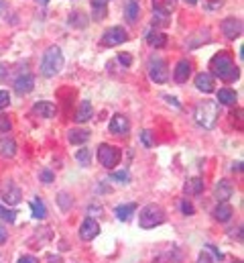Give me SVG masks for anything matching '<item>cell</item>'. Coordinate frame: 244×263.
<instances>
[{
  "label": "cell",
  "instance_id": "obj_1",
  "mask_svg": "<svg viewBox=\"0 0 244 263\" xmlns=\"http://www.w3.org/2000/svg\"><path fill=\"white\" fill-rule=\"evenodd\" d=\"M210 73L224 82H236L240 78V69L236 67L228 51H220L210 60Z\"/></svg>",
  "mask_w": 244,
  "mask_h": 263
},
{
  "label": "cell",
  "instance_id": "obj_2",
  "mask_svg": "<svg viewBox=\"0 0 244 263\" xmlns=\"http://www.w3.org/2000/svg\"><path fill=\"white\" fill-rule=\"evenodd\" d=\"M220 117V104L216 100H201L193 108V121L201 129H214Z\"/></svg>",
  "mask_w": 244,
  "mask_h": 263
},
{
  "label": "cell",
  "instance_id": "obj_3",
  "mask_svg": "<svg viewBox=\"0 0 244 263\" xmlns=\"http://www.w3.org/2000/svg\"><path fill=\"white\" fill-rule=\"evenodd\" d=\"M63 51H61L57 45H51L45 53H43V60H41V73L45 78H53L57 76L61 69H63Z\"/></svg>",
  "mask_w": 244,
  "mask_h": 263
},
{
  "label": "cell",
  "instance_id": "obj_4",
  "mask_svg": "<svg viewBox=\"0 0 244 263\" xmlns=\"http://www.w3.org/2000/svg\"><path fill=\"white\" fill-rule=\"evenodd\" d=\"M165 210L159 204H147L140 212H138V224L140 229H155L159 224L165 222Z\"/></svg>",
  "mask_w": 244,
  "mask_h": 263
},
{
  "label": "cell",
  "instance_id": "obj_5",
  "mask_svg": "<svg viewBox=\"0 0 244 263\" xmlns=\"http://www.w3.org/2000/svg\"><path fill=\"white\" fill-rule=\"evenodd\" d=\"M149 78L155 84H167L169 82V67H167V62L163 58L155 55L149 60Z\"/></svg>",
  "mask_w": 244,
  "mask_h": 263
},
{
  "label": "cell",
  "instance_id": "obj_6",
  "mask_svg": "<svg viewBox=\"0 0 244 263\" xmlns=\"http://www.w3.org/2000/svg\"><path fill=\"white\" fill-rule=\"evenodd\" d=\"M122 157V151L114 145H108V143H102L98 147V161L106 167V170H112L114 165H118Z\"/></svg>",
  "mask_w": 244,
  "mask_h": 263
},
{
  "label": "cell",
  "instance_id": "obj_7",
  "mask_svg": "<svg viewBox=\"0 0 244 263\" xmlns=\"http://www.w3.org/2000/svg\"><path fill=\"white\" fill-rule=\"evenodd\" d=\"M0 198H2V202H6V204H10V206H14V204H18L21 202V188L12 182V180H6V182H2L0 184Z\"/></svg>",
  "mask_w": 244,
  "mask_h": 263
},
{
  "label": "cell",
  "instance_id": "obj_8",
  "mask_svg": "<svg viewBox=\"0 0 244 263\" xmlns=\"http://www.w3.org/2000/svg\"><path fill=\"white\" fill-rule=\"evenodd\" d=\"M128 41V33L122 29V27H110L104 31V37H102V45L106 47H116Z\"/></svg>",
  "mask_w": 244,
  "mask_h": 263
},
{
  "label": "cell",
  "instance_id": "obj_9",
  "mask_svg": "<svg viewBox=\"0 0 244 263\" xmlns=\"http://www.w3.org/2000/svg\"><path fill=\"white\" fill-rule=\"evenodd\" d=\"M222 33L228 37V39H238L242 35V21L238 16H228L222 21Z\"/></svg>",
  "mask_w": 244,
  "mask_h": 263
},
{
  "label": "cell",
  "instance_id": "obj_10",
  "mask_svg": "<svg viewBox=\"0 0 244 263\" xmlns=\"http://www.w3.org/2000/svg\"><path fill=\"white\" fill-rule=\"evenodd\" d=\"M98 235H100V224H98V220L88 216V218L82 222V227H79V239H82V241H92V239H96Z\"/></svg>",
  "mask_w": 244,
  "mask_h": 263
},
{
  "label": "cell",
  "instance_id": "obj_11",
  "mask_svg": "<svg viewBox=\"0 0 244 263\" xmlns=\"http://www.w3.org/2000/svg\"><path fill=\"white\" fill-rule=\"evenodd\" d=\"M33 88H35V78H33V73H29V71H23V73L14 80V92L21 94V96L29 94Z\"/></svg>",
  "mask_w": 244,
  "mask_h": 263
},
{
  "label": "cell",
  "instance_id": "obj_12",
  "mask_svg": "<svg viewBox=\"0 0 244 263\" xmlns=\"http://www.w3.org/2000/svg\"><path fill=\"white\" fill-rule=\"evenodd\" d=\"M108 131L112 133V135H116V137H124L130 131V121L124 115H114L110 125H108Z\"/></svg>",
  "mask_w": 244,
  "mask_h": 263
},
{
  "label": "cell",
  "instance_id": "obj_13",
  "mask_svg": "<svg viewBox=\"0 0 244 263\" xmlns=\"http://www.w3.org/2000/svg\"><path fill=\"white\" fill-rule=\"evenodd\" d=\"M195 88H197L199 92H204V94H212V92L216 90V80H214V76H212L210 71L197 73V76H195Z\"/></svg>",
  "mask_w": 244,
  "mask_h": 263
},
{
  "label": "cell",
  "instance_id": "obj_14",
  "mask_svg": "<svg viewBox=\"0 0 244 263\" xmlns=\"http://www.w3.org/2000/svg\"><path fill=\"white\" fill-rule=\"evenodd\" d=\"M232 194H234V186H232V182L226 180V178H222V180L216 184V188H214V198H216L218 202H228V198H232Z\"/></svg>",
  "mask_w": 244,
  "mask_h": 263
},
{
  "label": "cell",
  "instance_id": "obj_15",
  "mask_svg": "<svg viewBox=\"0 0 244 263\" xmlns=\"http://www.w3.org/2000/svg\"><path fill=\"white\" fill-rule=\"evenodd\" d=\"M33 115H35V117H41V119H53V117L57 115V106H55L53 102L41 100V102L33 104Z\"/></svg>",
  "mask_w": 244,
  "mask_h": 263
},
{
  "label": "cell",
  "instance_id": "obj_16",
  "mask_svg": "<svg viewBox=\"0 0 244 263\" xmlns=\"http://www.w3.org/2000/svg\"><path fill=\"white\" fill-rule=\"evenodd\" d=\"M189 76H191V64H189L187 60L177 62L175 71H173V80H175L177 84H185V82L189 80Z\"/></svg>",
  "mask_w": 244,
  "mask_h": 263
},
{
  "label": "cell",
  "instance_id": "obj_17",
  "mask_svg": "<svg viewBox=\"0 0 244 263\" xmlns=\"http://www.w3.org/2000/svg\"><path fill=\"white\" fill-rule=\"evenodd\" d=\"M236 100H238V94L232 90V88H220L218 90V104L220 106H232V104H236Z\"/></svg>",
  "mask_w": 244,
  "mask_h": 263
},
{
  "label": "cell",
  "instance_id": "obj_18",
  "mask_svg": "<svg viewBox=\"0 0 244 263\" xmlns=\"http://www.w3.org/2000/svg\"><path fill=\"white\" fill-rule=\"evenodd\" d=\"M232 214H234V208H232L228 202H220V204L214 208V218H216L218 222H228V220L232 218Z\"/></svg>",
  "mask_w": 244,
  "mask_h": 263
},
{
  "label": "cell",
  "instance_id": "obj_19",
  "mask_svg": "<svg viewBox=\"0 0 244 263\" xmlns=\"http://www.w3.org/2000/svg\"><path fill=\"white\" fill-rule=\"evenodd\" d=\"M138 12H140V6H138V0H128L124 4V18L128 25H134L138 21Z\"/></svg>",
  "mask_w": 244,
  "mask_h": 263
},
{
  "label": "cell",
  "instance_id": "obj_20",
  "mask_svg": "<svg viewBox=\"0 0 244 263\" xmlns=\"http://www.w3.org/2000/svg\"><path fill=\"white\" fill-rule=\"evenodd\" d=\"M147 43L151 47H155V49H161V47L167 45V35L161 33V31H149L147 33Z\"/></svg>",
  "mask_w": 244,
  "mask_h": 263
},
{
  "label": "cell",
  "instance_id": "obj_21",
  "mask_svg": "<svg viewBox=\"0 0 244 263\" xmlns=\"http://www.w3.org/2000/svg\"><path fill=\"white\" fill-rule=\"evenodd\" d=\"M0 155L2 157H14L16 155V141L12 137H2L0 139Z\"/></svg>",
  "mask_w": 244,
  "mask_h": 263
},
{
  "label": "cell",
  "instance_id": "obj_22",
  "mask_svg": "<svg viewBox=\"0 0 244 263\" xmlns=\"http://www.w3.org/2000/svg\"><path fill=\"white\" fill-rule=\"evenodd\" d=\"M67 141L71 145H86L90 141V131H84V129H71L67 133Z\"/></svg>",
  "mask_w": 244,
  "mask_h": 263
},
{
  "label": "cell",
  "instance_id": "obj_23",
  "mask_svg": "<svg viewBox=\"0 0 244 263\" xmlns=\"http://www.w3.org/2000/svg\"><path fill=\"white\" fill-rule=\"evenodd\" d=\"M92 112H94L92 102H90V100H82V104H79V108H77V112H75V121H77V123H88V121L92 119Z\"/></svg>",
  "mask_w": 244,
  "mask_h": 263
},
{
  "label": "cell",
  "instance_id": "obj_24",
  "mask_svg": "<svg viewBox=\"0 0 244 263\" xmlns=\"http://www.w3.org/2000/svg\"><path fill=\"white\" fill-rule=\"evenodd\" d=\"M153 8H155V12L169 16L177 8V0H153Z\"/></svg>",
  "mask_w": 244,
  "mask_h": 263
},
{
  "label": "cell",
  "instance_id": "obj_25",
  "mask_svg": "<svg viewBox=\"0 0 244 263\" xmlns=\"http://www.w3.org/2000/svg\"><path fill=\"white\" fill-rule=\"evenodd\" d=\"M204 192V180L201 178H189L185 184V194L189 196H197Z\"/></svg>",
  "mask_w": 244,
  "mask_h": 263
},
{
  "label": "cell",
  "instance_id": "obj_26",
  "mask_svg": "<svg viewBox=\"0 0 244 263\" xmlns=\"http://www.w3.org/2000/svg\"><path fill=\"white\" fill-rule=\"evenodd\" d=\"M134 212H136V204H134V202H130V204H120V206L114 208V214H116L118 220H128Z\"/></svg>",
  "mask_w": 244,
  "mask_h": 263
},
{
  "label": "cell",
  "instance_id": "obj_27",
  "mask_svg": "<svg viewBox=\"0 0 244 263\" xmlns=\"http://www.w3.org/2000/svg\"><path fill=\"white\" fill-rule=\"evenodd\" d=\"M31 212H33V216H35V218H41V220L47 216V206L41 202V198L31 200Z\"/></svg>",
  "mask_w": 244,
  "mask_h": 263
},
{
  "label": "cell",
  "instance_id": "obj_28",
  "mask_svg": "<svg viewBox=\"0 0 244 263\" xmlns=\"http://www.w3.org/2000/svg\"><path fill=\"white\" fill-rule=\"evenodd\" d=\"M92 151L88 149V147H82L77 153H75V159L79 161V165H84V167H90L92 165Z\"/></svg>",
  "mask_w": 244,
  "mask_h": 263
},
{
  "label": "cell",
  "instance_id": "obj_29",
  "mask_svg": "<svg viewBox=\"0 0 244 263\" xmlns=\"http://www.w3.org/2000/svg\"><path fill=\"white\" fill-rule=\"evenodd\" d=\"M110 180H114V182H118V184H128V180H130V174H128V170L112 172V174H110Z\"/></svg>",
  "mask_w": 244,
  "mask_h": 263
},
{
  "label": "cell",
  "instance_id": "obj_30",
  "mask_svg": "<svg viewBox=\"0 0 244 263\" xmlns=\"http://www.w3.org/2000/svg\"><path fill=\"white\" fill-rule=\"evenodd\" d=\"M140 143H143L145 147H153V145H155V135H153V131L140 133Z\"/></svg>",
  "mask_w": 244,
  "mask_h": 263
},
{
  "label": "cell",
  "instance_id": "obj_31",
  "mask_svg": "<svg viewBox=\"0 0 244 263\" xmlns=\"http://www.w3.org/2000/svg\"><path fill=\"white\" fill-rule=\"evenodd\" d=\"M0 218H2V220H6V222H14V220H16V212L0 206Z\"/></svg>",
  "mask_w": 244,
  "mask_h": 263
},
{
  "label": "cell",
  "instance_id": "obj_32",
  "mask_svg": "<svg viewBox=\"0 0 244 263\" xmlns=\"http://www.w3.org/2000/svg\"><path fill=\"white\" fill-rule=\"evenodd\" d=\"M12 129V121L6 115H0V133H10Z\"/></svg>",
  "mask_w": 244,
  "mask_h": 263
},
{
  "label": "cell",
  "instance_id": "obj_33",
  "mask_svg": "<svg viewBox=\"0 0 244 263\" xmlns=\"http://www.w3.org/2000/svg\"><path fill=\"white\" fill-rule=\"evenodd\" d=\"M10 104V94L8 90H0V110H4Z\"/></svg>",
  "mask_w": 244,
  "mask_h": 263
},
{
  "label": "cell",
  "instance_id": "obj_34",
  "mask_svg": "<svg viewBox=\"0 0 244 263\" xmlns=\"http://www.w3.org/2000/svg\"><path fill=\"white\" fill-rule=\"evenodd\" d=\"M59 204L63 210H67L71 204H73V198H69V194H65V192H61L59 194Z\"/></svg>",
  "mask_w": 244,
  "mask_h": 263
},
{
  "label": "cell",
  "instance_id": "obj_35",
  "mask_svg": "<svg viewBox=\"0 0 244 263\" xmlns=\"http://www.w3.org/2000/svg\"><path fill=\"white\" fill-rule=\"evenodd\" d=\"M153 23H157V25H161V27H167V25H169V18H167V14L155 12V16H153Z\"/></svg>",
  "mask_w": 244,
  "mask_h": 263
},
{
  "label": "cell",
  "instance_id": "obj_36",
  "mask_svg": "<svg viewBox=\"0 0 244 263\" xmlns=\"http://www.w3.org/2000/svg\"><path fill=\"white\" fill-rule=\"evenodd\" d=\"M39 180H41L43 184H51V182H53V172H51V170H43V172L39 174Z\"/></svg>",
  "mask_w": 244,
  "mask_h": 263
},
{
  "label": "cell",
  "instance_id": "obj_37",
  "mask_svg": "<svg viewBox=\"0 0 244 263\" xmlns=\"http://www.w3.org/2000/svg\"><path fill=\"white\" fill-rule=\"evenodd\" d=\"M179 206H181V212L185 214V216H191V214L195 212V208H193V206H191V202H187V200H183Z\"/></svg>",
  "mask_w": 244,
  "mask_h": 263
},
{
  "label": "cell",
  "instance_id": "obj_38",
  "mask_svg": "<svg viewBox=\"0 0 244 263\" xmlns=\"http://www.w3.org/2000/svg\"><path fill=\"white\" fill-rule=\"evenodd\" d=\"M118 62H120L124 67H130L132 66V55H130V53H120V55H118Z\"/></svg>",
  "mask_w": 244,
  "mask_h": 263
},
{
  "label": "cell",
  "instance_id": "obj_39",
  "mask_svg": "<svg viewBox=\"0 0 244 263\" xmlns=\"http://www.w3.org/2000/svg\"><path fill=\"white\" fill-rule=\"evenodd\" d=\"M106 12H108V10H106V6H100V8H94V18H96V21H100V18H102V16H104Z\"/></svg>",
  "mask_w": 244,
  "mask_h": 263
},
{
  "label": "cell",
  "instance_id": "obj_40",
  "mask_svg": "<svg viewBox=\"0 0 244 263\" xmlns=\"http://www.w3.org/2000/svg\"><path fill=\"white\" fill-rule=\"evenodd\" d=\"M197 263H212V257L208 255V251H201L199 257H197Z\"/></svg>",
  "mask_w": 244,
  "mask_h": 263
},
{
  "label": "cell",
  "instance_id": "obj_41",
  "mask_svg": "<svg viewBox=\"0 0 244 263\" xmlns=\"http://www.w3.org/2000/svg\"><path fill=\"white\" fill-rule=\"evenodd\" d=\"M16 263H39V259H37V257H33V255H23Z\"/></svg>",
  "mask_w": 244,
  "mask_h": 263
},
{
  "label": "cell",
  "instance_id": "obj_42",
  "mask_svg": "<svg viewBox=\"0 0 244 263\" xmlns=\"http://www.w3.org/2000/svg\"><path fill=\"white\" fill-rule=\"evenodd\" d=\"M206 249H208V251H212V253L216 255V259H224V255H222V251H218V249H216L214 245H206Z\"/></svg>",
  "mask_w": 244,
  "mask_h": 263
},
{
  "label": "cell",
  "instance_id": "obj_43",
  "mask_svg": "<svg viewBox=\"0 0 244 263\" xmlns=\"http://www.w3.org/2000/svg\"><path fill=\"white\" fill-rule=\"evenodd\" d=\"M6 239H8V231H6L4 227H0V245H2Z\"/></svg>",
  "mask_w": 244,
  "mask_h": 263
},
{
  "label": "cell",
  "instance_id": "obj_44",
  "mask_svg": "<svg viewBox=\"0 0 244 263\" xmlns=\"http://www.w3.org/2000/svg\"><path fill=\"white\" fill-rule=\"evenodd\" d=\"M106 2L108 0H92V6L94 8H100V6H106Z\"/></svg>",
  "mask_w": 244,
  "mask_h": 263
},
{
  "label": "cell",
  "instance_id": "obj_45",
  "mask_svg": "<svg viewBox=\"0 0 244 263\" xmlns=\"http://www.w3.org/2000/svg\"><path fill=\"white\" fill-rule=\"evenodd\" d=\"M47 261H49V263H61V257H55V255H47Z\"/></svg>",
  "mask_w": 244,
  "mask_h": 263
},
{
  "label": "cell",
  "instance_id": "obj_46",
  "mask_svg": "<svg viewBox=\"0 0 244 263\" xmlns=\"http://www.w3.org/2000/svg\"><path fill=\"white\" fill-rule=\"evenodd\" d=\"M232 170H234V172H242V161H236V163L232 165Z\"/></svg>",
  "mask_w": 244,
  "mask_h": 263
},
{
  "label": "cell",
  "instance_id": "obj_47",
  "mask_svg": "<svg viewBox=\"0 0 244 263\" xmlns=\"http://www.w3.org/2000/svg\"><path fill=\"white\" fill-rule=\"evenodd\" d=\"M165 100H167V102H171V104H175V106L179 108V102H177L175 98H171V96H165Z\"/></svg>",
  "mask_w": 244,
  "mask_h": 263
},
{
  "label": "cell",
  "instance_id": "obj_48",
  "mask_svg": "<svg viewBox=\"0 0 244 263\" xmlns=\"http://www.w3.org/2000/svg\"><path fill=\"white\" fill-rule=\"evenodd\" d=\"M6 71H8V67L0 66V78H2V76H4V73H6Z\"/></svg>",
  "mask_w": 244,
  "mask_h": 263
},
{
  "label": "cell",
  "instance_id": "obj_49",
  "mask_svg": "<svg viewBox=\"0 0 244 263\" xmlns=\"http://www.w3.org/2000/svg\"><path fill=\"white\" fill-rule=\"evenodd\" d=\"M183 2H187V4H197V0H183Z\"/></svg>",
  "mask_w": 244,
  "mask_h": 263
},
{
  "label": "cell",
  "instance_id": "obj_50",
  "mask_svg": "<svg viewBox=\"0 0 244 263\" xmlns=\"http://www.w3.org/2000/svg\"><path fill=\"white\" fill-rule=\"evenodd\" d=\"M4 10V0H0V12Z\"/></svg>",
  "mask_w": 244,
  "mask_h": 263
},
{
  "label": "cell",
  "instance_id": "obj_51",
  "mask_svg": "<svg viewBox=\"0 0 244 263\" xmlns=\"http://www.w3.org/2000/svg\"><path fill=\"white\" fill-rule=\"evenodd\" d=\"M39 2H41V4H47V2H49V0H39Z\"/></svg>",
  "mask_w": 244,
  "mask_h": 263
},
{
  "label": "cell",
  "instance_id": "obj_52",
  "mask_svg": "<svg viewBox=\"0 0 244 263\" xmlns=\"http://www.w3.org/2000/svg\"><path fill=\"white\" fill-rule=\"evenodd\" d=\"M234 263H242V261H240V259H238V261H234Z\"/></svg>",
  "mask_w": 244,
  "mask_h": 263
}]
</instances>
